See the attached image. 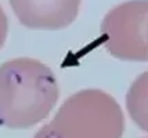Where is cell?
Masks as SVG:
<instances>
[{"label":"cell","mask_w":148,"mask_h":138,"mask_svg":"<svg viewBox=\"0 0 148 138\" xmlns=\"http://www.w3.org/2000/svg\"><path fill=\"white\" fill-rule=\"evenodd\" d=\"M57 99V80L43 62L21 57L0 65V127L22 130L38 124Z\"/></svg>","instance_id":"cell-1"},{"label":"cell","mask_w":148,"mask_h":138,"mask_svg":"<svg viewBox=\"0 0 148 138\" xmlns=\"http://www.w3.org/2000/svg\"><path fill=\"white\" fill-rule=\"evenodd\" d=\"M125 116L103 90H80L65 99L33 138H122Z\"/></svg>","instance_id":"cell-2"},{"label":"cell","mask_w":148,"mask_h":138,"mask_svg":"<svg viewBox=\"0 0 148 138\" xmlns=\"http://www.w3.org/2000/svg\"><path fill=\"white\" fill-rule=\"evenodd\" d=\"M105 47L122 61H148V3L130 1L115 7L103 22Z\"/></svg>","instance_id":"cell-3"},{"label":"cell","mask_w":148,"mask_h":138,"mask_svg":"<svg viewBox=\"0 0 148 138\" xmlns=\"http://www.w3.org/2000/svg\"><path fill=\"white\" fill-rule=\"evenodd\" d=\"M15 15L32 29H62L75 21L80 0H10Z\"/></svg>","instance_id":"cell-4"},{"label":"cell","mask_w":148,"mask_h":138,"mask_svg":"<svg viewBox=\"0 0 148 138\" xmlns=\"http://www.w3.org/2000/svg\"><path fill=\"white\" fill-rule=\"evenodd\" d=\"M126 108L132 120L148 133V71L132 83L126 94Z\"/></svg>","instance_id":"cell-5"},{"label":"cell","mask_w":148,"mask_h":138,"mask_svg":"<svg viewBox=\"0 0 148 138\" xmlns=\"http://www.w3.org/2000/svg\"><path fill=\"white\" fill-rule=\"evenodd\" d=\"M6 37H7V18L6 14L3 13V10L0 7V48L4 44Z\"/></svg>","instance_id":"cell-6"}]
</instances>
